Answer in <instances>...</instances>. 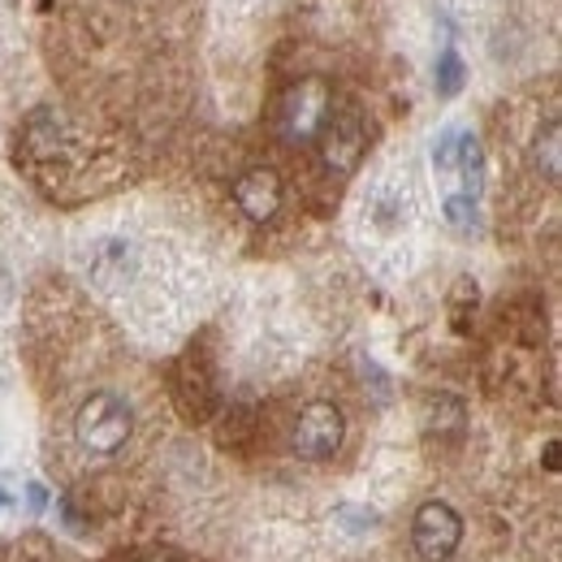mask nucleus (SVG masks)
Segmentation results:
<instances>
[{
	"label": "nucleus",
	"instance_id": "1",
	"mask_svg": "<svg viewBox=\"0 0 562 562\" xmlns=\"http://www.w3.org/2000/svg\"><path fill=\"white\" fill-rule=\"evenodd\" d=\"M135 437V407L126 403V394L117 390H95L78 403L74 412V446L91 459V463H109L117 459Z\"/></svg>",
	"mask_w": 562,
	"mask_h": 562
},
{
	"label": "nucleus",
	"instance_id": "2",
	"mask_svg": "<svg viewBox=\"0 0 562 562\" xmlns=\"http://www.w3.org/2000/svg\"><path fill=\"white\" fill-rule=\"evenodd\" d=\"M285 441H290V454H294V459H303V463H329V459L342 450V441H347V416H342L338 403L312 398V403L299 407V416L290 420Z\"/></svg>",
	"mask_w": 562,
	"mask_h": 562
},
{
	"label": "nucleus",
	"instance_id": "3",
	"mask_svg": "<svg viewBox=\"0 0 562 562\" xmlns=\"http://www.w3.org/2000/svg\"><path fill=\"white\" fill-rule=\"evenodd\" d=\"M463 519L450 502H424L412 515V554L420 562H450L463 550Z\"/></svg>",
	"mask_w": 562,
	"mask_h": 562
},
{
	"label": "nucleus",
	"instance_id": "4",
	"mask_svg": "<svg viewBox=\"0 0 562 562\" xmlns=\"http://www.w3.org/2000/svg\"><path fill=\"white\" fill-rule=\"evenodd\" d=\"M329 109H334V100H329L325 78H303V82H294V87L285 91V100H281V117H278L285 143L316 139L321 126L329 122Z\"/></svg>",
	"mask_w": 562,
	"mask_h": 562
},
{
	"label": "nucleus",
	"instance_id": "5",
	"mask_svg": "<svg viewBox=\"0 0 562 562\" xmlns=\"http://www.w3.org/2000/svg\"><path fill=\"white\" fill-rule=\"evenodd\" d=\"M173 398L182 407L187 420H209L221 403V390H216V372H212V359L204 351H187L178 372H173Z\"/></svg>",
	"mask_w": 562,
	"mask_h": 562
},
{
	"label": "nucleus",
	"instance_id": "6",
	"mask_svg": "<svg viewBox=\"0 0 562 562\" xmlns=\"http://www.w3.org/2000/svg\"><path fill=\"white\" fill-rule=\"evenodd\" d=\"M316 139H321L325 169L338 173V178H347L355 165H359L363 147H368V131H363V122H359L355 113H338V117H329V122L321 126Z\"/></svg>",
	"mask_w": 562,
	"mask_h": 562
},
{
	"label": "nucleus",
	"instance_id": "7",
	"mask_svg": "<svg viewBox=\"0 0 562 562\" xmlns=\"http://www.w3.org/2000/svg\"><path fill=\"white\" fill-rule=\"evenodd\" d=\"M281 200H285L281 178L269 165H256V169H247V173L234 182V204H238V212H243L247 221H256V225L273 221L281 212Z\"/></svg>",
	"mask_w": 562,
	"mask_h": 562
},
{
	"label": "nucleus",
	"instance_id": "8",
	"mask_svg": "<svg viewBox=\"0 0 562 562\" xmlns=\"http://www.w3.org/2000/svg\"><path fill=\"white\" fill-rule=\"evenodd\" d=\"M559 139H562L559 122H546V131L532 143V165H537V173H541L550 187L559 182Z\"/></svg>",
	"mask_w": 562,
	"mask_h": 562
},
{
	"label": "nucleus",
	"instance_id": "9",
	"mask_svg": "<svg viewBox=\"0 0 562 562\" xmlns=\"http://www.w3.org/2000/svg\"><path fill=\"white\" fill-rule=\"evenodd\" d=\"M428 428L432 432H459L463 428V403L450 398V394H437L428 403Z\"/></svg>",
	"mask_w": 562,
	"mask_h": 562
},
{
	"label": "nucleus",
	"instance_id": "10",
	"mask_svg": "<svg viewBox=\"0 0 562 562\" xmlns=\"http://www.w3.org/2000/svg\"><path fill=\"white\" fill-rule=\"evenodd\" d=\"M113 562H204L191 550H178V546H139V550H126Z\"/></svg>",
	"mask_w": 562,
	"mask_h": 562
},
{
	"label": "nucleus",
	"instance_id": "11",
	"mask_svg": "<svg viewBox=\"0 0 562 562\" xmlns=\"http://www.w3.org/2000/svg\"><path fill=\"white\" fill-rule=\"evenodd\" d=\"M437 87H441V95H459V87H463V61L454 48H446L437 61Z\"/></svg>",
	"mask_w": 562,
	"mask_h": 562
},
{
	"label": "nucleus",
	"instance_id": "12",
	"mask_svg": "<svg viewBox=\"0 0 562 562\" xmlns=\"http://www.w3.org/2000/svg\"><path fill=\"white\" fill-rule=\"evenodd\" d=\"M48 502V493L40 490V485H31V506H44Z\"/></svg>",
	"mask_w": 562,
	"mask_h": 562
}]
</instances>
